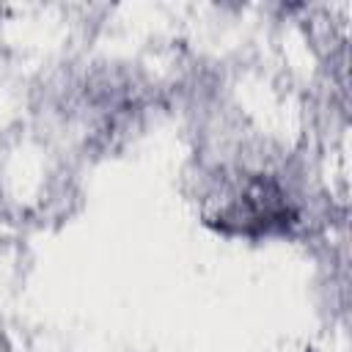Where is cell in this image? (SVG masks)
<instances>
[{
  "label": "cell",
  "mask_w": 352,
  "mask_h": 352,
  "mask_svg": "<svg viewBox=\"0 0 352 352\" xmlns=\"http://www.w3.org/2000/svg\"><path fill=\"white\" fill-rule=\"evenodd\" d=\"M286 217H289V209L280 192L270 184H256L220 214V226L236 234H261V231L267 234V231L283 228L289 223Z\"/></svg>",
  "instance_id": "6da1fadb"
}]
</instances>
